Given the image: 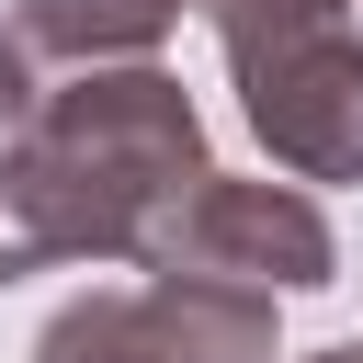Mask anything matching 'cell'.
Listing matches in <instances>:
<instances>
[{"label": "cell", "instance_id": "obj_2", "mask_svg": "<svg viewBox=\"0 0 363 363\" xmlns=\"http://www.w3.org/2000/svg\"><path fill=\"white\" fill-rule=\"evenodd\" d=\"M159 261L227 272V284H272V295H329L340 284V238H329L318 193L306 182H250V170H204V193L182 204Z\"/></svg>", "mask_w": 363, "mask_h": 363}, {"label": "cell", "instance_id": "obj_8", "mask_svg": "<svg viewBox=\"0 0 363 363\" xmlns=\"http://www.w3.org/2000/svg\"><path fill=\"white\" fill-rule=\"evenodd\" d=\"M34 102H45V91H34V45H23V34H0V147L23 136V113H34Z\"/></svg>", "mask_w": 363, "mask_h": 363}, {"label": "cell", "instance_id": "obj_4", "mask_svg": "<svg viewBox=\"0 0 363 363\" xmlns=\"http://www.w3.org/2000/svg\"><path fill=\"white\" fill-rule=\"evenodd\" d=\"M147 318H159L170 363H272V284L147 261Z\"/></svg>", "mask_w": 363, "mask_h": 363}, {"label": "cell", "instance_id": "obj_6", "mask_svg": "<svg viewBox=\"0 0 363 363\" xmlns=\"http://www.w3.org/2000/svg\"><path fill=\"white\" fill-rule=\"evenodd\" d=\"M34 363H170L159 318H147V284H91L68 295L45 329H34Z\"/></svg>", "mask_w": 363, "mask_h": 363}, {"label": "cell", "instance_id": "obj_1", "mask_svg": "<svg viewBox=\"0 0 363 363\" xmlns=\"http://www.w3.org/2000/svg\"><path fill=\"white\" fill-rule=\"evenodd\" d=\"M204 170V113L170 68H79L0 147V284L57 261H159Z\"/></svg>", "mask_w": 363, "mask_h": 363}, {"label": "cell", "instance_id": "obj_3", "mask_svg": "<svg viewBox=\"0 0 363 363\" xmlns=\"http://www.w3.org/2000/svg\"><path fill=\"white\" fill-rule=\"evenodd\" d=\"M238 113L284 182H363V34L329 23L238 68Z\"/></svg>", "mask_w": 363, "mask_h": 363}, {"label": "cell", "instance_id": "obj_5", "mask_svg": "<svg viewBox=\"0 0 363 363\" xmlns=\"http://www.w3.org/2000/svg\"><path fill=\"white\" fill-rule=\"evenodd\" d=\"M193 0H23V45L34 57H68V68H125V57H159L170 23Z\"/></svg>", "mask_w": 363, "mask_h": 363}, {"label": "cell", "instance_id": "obj_7", "mask_svg": "<svg viewBox=\"0 0 363 363\" xmlns=\"http://www.w3.org/2000/svg\"><path fill=\"white\" fill-rule=\"evenodd\" d=\"M193 11L216 23L227 68H250V57H272V45H306V34L352 23V0H193Z\"/></svg>", "mask_w": 363, "mask_h": 363}, {"label": "cell", "instance_id": "obj_9", "mask_svg": "<svg viewBox=\"0 0 363 363\" xmlns=\"http://www.w3.org/2000/svg\"><path fill=\"white\" fill-rule=\"evenodd\" d=\"M306 363H363V340H329V352H306Z\"/></svg>", "mask_w": 363, "mask_h": 363}]
</instances>
